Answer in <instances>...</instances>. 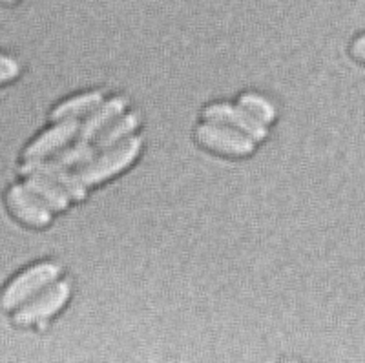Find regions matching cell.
<instances>
[{"label": "cell", "mask_w": 365, "mask_h": 363, "mask_svg": "<svg viewBox=\"0 0 365 363\" xmlns=\"http://www.w3.org/2000/svg\"><path fill=\"white\" fill-rule=\"evenodd\" d=\"M58 267L51 263H41L22 272L6 287L4 294L0 297V307L4 310H11L24 303L28 297L41 290L46 283H50L57 277Z\"/></svg>", "instance_id": "cell-1"}, {"label": "cell", "mask_w": 365, "mask_h": 363, "mask_svg": "<svg viewBox=\"0 0 365 363\" xmlns=\"http://www.w3.org/2000/svg\"><path fill=\"white\" fill-rule=\"evenodd\" d=\"M197 140L205 148L232 157L247 155L254 148L252 140L247 139L245 136L220 128V126H208V124H205V126L197 130Z\"/></svg>", "instance_id": "cell-2"}, {"label": "cell", "mask_w": 365, "mask_h": 363, "mask_svg": "<svg viewBox=\"0 0 365 363\" xmlns=\"http://www.w3.org/2000/svg\"><path fill=\"white\" fill-rule=\"evenodd\" d=\"M68 285L66 283H58L53 289L46 290L42 296H38L35 302H31L29 305H26L24 309L19 310L15 314L13 322L17 325H34V323H41L44 319H48L50 316H53L61 307L66 303L68 300Z\"/></svg>", "instance_id": "cell-3"}, {"label": "cell", "mask_w": 365, "mask_h": 363, "mask_svg": "<svg viewBox=\"0 0 365 363\" xmlns=\"http://www.w3.org/2000/svg\"><path fill=\"white\" fill-rule=\"evenodd\" d=\"M137 148H139V143L135 139H130L126 143H123L119 148L113 150L112 153L101 157L99 161L93 163L90 168H86L83 172L84 183H99L103 179L113 175L115 172H119L120 168H125L133 157H135Z\"/></svg>", "instance_id": "cell-4"}, {"label": "cell", "mask_w": 365, "mask_h": 363, "mask_svg": "<svg viewBox=\"0 0 365 363\" xmlns=\"http://www.w3.org/2000/svg\"><path fill=\"white\" fill-rule=\"evenodd\" d=\"M8 205L13 214L31 227H44L50 221V214L38 205L34 194H29L22 186H13L8 192Z\"/></svg>", "instance_id": "cell-5"}, {"label": "cell", "mask_w": 365, "mask_h": 363, "mask_svg": "<svg viewBox=\"0 0 365 363\" xmlns=\"http://www.w3.org/2000/svg\"><path fill=\"white\" fill-rule=\"evenodd\" d=\"M203 117L208 121H220V123L227 121V123L234 124L236 128L249 133V136L254 137V139H262V137L265 136V130H263L259 124H256V119H254V117H249L245 116V113L236 112L232 106H223V104L208 106L203 112Z\"/></svg>", "instance_id": "cell-6"}, {"label": "cell", "mask_w": 365, "mask_h": 363, "mask_svg": "<svg viewBox=\"0 0 365 363\" xmlns=\"http://www.w3.org/2000/svg\"><path fill=\"white\" fill-rule=\"evenodd\" d=\"M71 132H73V124H70V126H58V128L44 133L41 139L35 140L34 145L26 150L24 157L28 159V161H31V159H41V157H44L46 153H50L51 150H55L57 146L63 145Z\"/></svg>", "instance_id": "cell-7"}, {"label": "cell", "mask_w": 365, "mask_h": 363, "mask_svg": "<svg viewBox=\"0 0 365 363\" xmlns=\"http://www.w3.org/2000/svg\"><path fill=\"white\" fill-rule=\"evenodd\" d=\"M241 103L245 104L247 108H250V112L254 113V119H262V121H269L272 119V110L267 103H263L262 99H257V97H243Z\"/></svg>", "instance_id": "cell-8"}, {"label": "cell", "mask_w": 365, "mask_h": 363, "mask_svg": "<svg viewBox=\"0 0 365 363\" xmlns=\"http://www.w3.org/2000/svg\"><path fill=\"white\" fill-rule=\"evenodd\" d=\"M21 73L19 62L11 57L0 55V84H6Z\"/></svg>", "instance_id": "cell-9"}, {"label": "cell", "mask_w": 365, "mask_h": 363, "mask_svg": "<svg viewBox=\"0 0 365 363\" xmlns=\"http://www.w3.org/2000/svg\"><path fill=\"white\" fill-rule=\"evenodd\" d=\"M353 55L358 61L365 62V35L364 37H358L356 41L353 42Z\"/></svg>", "instance_id": "cell-10"}, {"label": "cell", "mask_w": 365, "mask_h": 363, "mask_svg": "<svg viewBox=\"0 0 365 363\" xmlns=\"http://www.w3.org/2000/svg\"><path fill=\"white\" fill-rule=\"evenodd\" d=\"M15 2H17V0H0V4H4V6H11L15 4Z\"/></svg>", "instance_id": "cell-11"}]
</instances>
